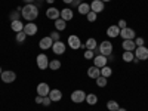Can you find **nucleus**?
Returning <instances> with one entry per match:
<instances>
[{"label":"nucleus","instance_id":"1","mask_svg":"<svg viewBox=\"0 0 148 111\" xmlns=\"http://www.w3.org/2000/svg\"><path fill=\"white\" fill-rule=\"evenodd\" d=\"M21 16L24 19L33 22L34 19H37V16H39V6H36L34 3L25 5L24 8H21Z\"/></svg>","mask_w":148,"mask_h":111},{"label":"nucleus","instance_id":"2","mask_svg":"<svg viewBox=\"0 0 148 111\" xmlns=\"http://www.w3.org/2000/svg\"><path fill=\"white\" fill-rule=\"evenodd\" d=\"M99 53L101 55H104V56H110L111 53H113V43H111L110 40H104V42H101V45H99Z\"/></svg>","mask_w":148,"mask_h":111},{"label":"nucleus","instance_id":"3","mask_svg":"<svg viewBox=\"0 0 148 111\" xmlns=\"http://www.w3.org/2000/svg\"><path fill=\"white\" fill-rule=\"evenodd\" d=\"M135 58L139 59V61H147L148 59V47L145 46H136V49L133 51Z\"/></svg>","mask_w":148,"mask_h":111},{"label":"nucleus","instance_id":"4","mask_svg":"<svg viewBox=\"0 0 148 111\" xmlns=\"http://www.w3.org/2000/svg\"><path fill=\"white\" fill-rule=\"evenodd\" d=\"M70 98H71V101H73L74 104H82V102L86 101V92L77 89V90H74V92L71 93Z\"/></svg>","mask_w":148,"mask_h":111},{"label":"nucleus","instance_id":"5","mask_svg":"<svg viewBox=\"0 0 148 111\" xmlns=\"http://www.w3.org/2000/svg\"><path fill=\"white\" fill-rule=\"evenodd\" d=\"M36 64H37V67H39V70L49 68V58H47V55L39 53V55H37V58H36Z\"/></svg>","mask_w":148,"mask_h":111},{"label":"nucleus","instance_id":"6","mask_svg":"<svg viewBox=\"0 0 148 111\" xmlns=\"http://www.w3.org/2000/svg\"><path fill=\"white\" fill-rule=\"evenodd\" d=\"M0 77H2V82L3 83H12L16 80V73L12 71V70H6L0 74Z\"/></svg>","mask_w":148,"mask_h":111},{"label":"nucleus","instance_id":"7","mask_svg":"<svg viewBox=\"0 0 148 111\" xmlns=\"http://www.w3.org/2000/svg\"><path fill=\"white\" fill-rule=\"evenodd\" d=\"M67 45L73 49V51H76V49H80V46H82V42H80V39H79V36H76V34H71L70 37H68V40H67Z\"/></svg>","mask_w":148,"mask_h":111},{"label":"nucleus","instance_id":"8","mask_svg":"<svg viewBox=\"0 0 148 111\" xmlns=\"http://www.w3.org/2000/svg\"><path fill=\"white\" fill-rule=\"evenodd\" d=\"M65 49H67V45H65L64 42H61V40L53 42V45H52V51H53L55 55H62V53H65Z\"/></svg>","mask_w":148,"mask_h":111},{"label":"nucleus","instance_id":"9","mask_svg":"<svg viewBox=\"0 0 148 111\" xmlns=\"http://www.w3.org/2000/svg\"><path fill=\"white\" fill-rule=\"evenodd\" d=\"M120 36H121L123 40H135V36H136V33L133 31V28L126 27V28L120 30Z\"/></svg>","mask_w":148,"mask_h":111},{"label":"nucleus","instance_id":"10","mask_svg":"<svg viewBox=\"0 0 148 111\" xmlns=\"http://www.w3.org/2000/svg\"><path fill=\"white\" fill-rule=\"evenodd\" d=\"M46 16L49 18V19H58V18H61V10L59 9H56L55 6H51V8H47L46 9Z\"/></svg>","mask_w":148,"mask_h":111},{"label":"nucleus","instance_id":"11","mask_svg":"<svg viewBox=\"0 0 148 111\" xmlns=\"http://www.w3.org/2000/svg\"><path fill=\"white\" fill-rule=\"evenodd\" d=\"M107 62H108V56H104V55H101V53H99V55H96V56L93 58V65L98 67V68L105 67Z\"/></svg>","mask_w":148,"mask_h":111},{"label":"nucleus","instance_id":"12","mask_svg":"<svg viewBox=\"0 0 148 111\" xmlns=\"http://www.w3.org/2000/svg\"><path fill=\"white\" fill-rule=\"evenodd\" d=\"M49 92H51V88H49V84L47 83H39L37 84V95H40V96H49Z\"/></svg>","mask_w":148,"mask_h":111},{"label":"nucleus","instance_id":"13","mask_svg":"<svg viewBox=\"0 0 148 111\" xmlns=\"http://www.w3.org/2000/svg\"><path fill=\"white\" fill-rule=\"evenodd\" d=\"M24 33H25L27 36H34L37 31H39V28H37V25L34 22H27L25 25H24V30H22Z\"/></svg>","mask_w":148,"mask_h":111},{"label":"nucleus","instance_id":"14","mask_svg":"<svg viewBox=\"0 0 148 111\" xmlns=\"http://www.w3.org/2000/svg\"><path fill=\"white\" fill-rule=\"evenodd\" d=\"M90 10L95 12V14H101L104 10V2H101V0H93L90 3Z\"/></svg>","mask_w":148,"mask_h":111},{"label":"nucleus","instance_id":"15","mask_svg":"<svg viewBox=\"0 0 148 111\" xmlns=\"http://www.w3.org/2000/svg\"><path fill=\"white\" fill-rule=\"evenodd\" d=\"M52 45H53V40L51 39V36L43 37V39L40 40V43H39L40 49H43V51H46V49H51V47H52Z\"/></svg>","mask_w":148,"mask_h":111},{"label":"nucleus","instance_id":"16","mask_svg":"<svg viewBox=\"0 0 148 111\" xmlns=\"http://www.w3.org/2000/svg\"><path fill=\"white\" fill-rule=\"evenodd\" d=\"M49 98L52 99V102H58L62 99V92H61L59 89H52L51 92H49Z\"/></svg>","mask_w":148,"mask_h":111},{"label":"nucleus","instance_id":"17","mask_svg":"<svg viewBox=\"0 0 148 111\" xmlns=\"http://www.w3.org/2000/svg\"><path fill=\"white\" fill-rule=\"evenodd\" d=\"M88 76L90 77V79H98L101 76V68H98V67H95V65H92V67H89L88 68Z\"/></svg>","mask_w":148,"mask_h":111},{"label":"nucleus","instance_id":"18","mask_svg":"<svg viewBox=\"0 0 148 111\" xmlns=\"http://www.w3.org/2000/svg\"><path fill=\"white\" fill-rule=\"evenodd\" d=\"M107 36L111 37V39H114V37H119L120 36V28L117 25H110L107 28Z\"/></svg>","mask_w":148,"mask_h":111},{"label":"nucleus","instance_id":"19","mask_svg":"<svg viewBox=\"0 0 148 111\" xmlns=\"http://www.w3.org/2000/svg\"><path fill=\"white\" fill-rule=\"evenodd\" d=\"M61 18H62L64 21H71V19L74 18L73 9H70V8H65V9H62V10H61Z\"/></svg>","mask_w":148,"mask_h":111},{"label":"nucleus","instance_id":"20","mask_svg":"<svg viewBox=\"0 0 148 111\" xmlns=\"http://www.w3.org/2000/svg\"><path fill=\"white\" fill-rule=\"evenodd\" d=\"M121 47L125 49V51L133 52L135 49H136V45H135V42H133V40H123V43H121Z\"/></svg>","mask_w":148,"mask_h":111},{"label":"nucleus","instance_id":"21","mask_svg":"<svg viewBox=\"0 0 148 111\" xmlns=\"http://www.w3.org/2000/svg\"><path fill=\"white\" fill-rule=\"evenodd\" d=\"M77 9H79V14H80V15H88L89 12H90V5L86 3V2H82Z\"/></svg>","mask_w":148,"mask_h":111},{"label":"nucleus","instance_id":"22","mask_svg":"<svg viewBox=\"0 0 148 111\" xmlns=\"http://www.w3.org/2000/svg\"><path fill=\"white\" fill-rule=\"evenodd\" d=\"M55 28H56V31H64L67 28V21H64L62 18L55 19Z\"/></svg>","mask_w":148,"mask_h":111},{"label":"nucleus","instance_id":"23","mask_svg":"<svg viewBox=\"0 0 148 111\" xmlns=\"http://www.w3.org/2000/svg\"><path fill=\"white\" fill-rule=\"evenodd\" d=\"M10 28L14 30L15 33H19V31H22L24 30V24H22V21H12L10 22Z\"/></svg>","mask_w":148,"mask_h":111},{"label":"nucleus","instance_id":"24","mask_svg":"<svg viewBox=\"0 0 148 111\" xmlns=\"http://www.w3.org/2000/svg\"><path fill=\"white\" fill-rule=\"evenodd\" d=\"M86 49H89V51H93V49H96L98 47V42L93 39V37H90V39H88L86 40Z\"/></svg>","mask_w":148,"mask_h":111},{"label":"nucleus","instance_id":"25","mask_svg":"<svg viewBox=\"0 0 148 111\" xmlns=\"http://www.w3.org/2000/svg\"><path fill=\"white\" fill-rule=\"evenodd\" d=\"M86 102H88L89 105L98 104V96L95 93H88V95H86Z\"/></svg>","mask_w":148,"mask_h":111},{"label":"nucleus","instance_id":"26","mask_svg":"<svg viewBox=\"0 0 148 111\" xmlns=\"http://www.w3.org/2000/svg\"><path fill=\"white\" fill-rule=\"evenodd\" d=\"M121 58H123L125 62H132V61L135 59V53L133 52H129V51H125V53L121 55Z\"/></svg>","mask_w":148,"mask_h":111},{"label":"nucleus","instance_id":"27","mask_svg":"<svg viewBox=\"0 0 148 111\" xmlns=\"http://www.w3.org/2000/svg\"><path fill=\"white\" fill-rule=\"evenodd\" d=\"M49 68L53 70V71L59 70V68H61V61H59V59H52V61H49Z\"/></svg>","mask_w":148,"mask_h":111},{"label":"nucleus","instance_id":"28","mask_svg":"<svg viewBox=\"0 0 148 111\" xmlns=\"http://www.w3.org/2000/svg\"><path fill=\"white\" fill-rule=\"evenodd\" d=\"M107 108H108L110 111H117V110L120 108V105L117 104V101H113V99H110V101L107 102Z\"/></svg>","mask_w":148,"mask_h":111},{"label":"nucleus","instance_id":"29","mask_svg":"<svg viewBox=\"0 0 148 111\" xmlns=\"http://www.w3.org/2000/svg\"><path fill=\"white\" fill-rule=\"evenodd\" d=\"M111 74H113V70H111L108 65H105V67L101 68V76L102 77H107L108 79V77H111Z\"/></svg>","mask_w":148,"mask_h":111},{"label":"nucleus","instance_id":"30","mask_svg":"<svg viewBox=\"0 0 148 111\" xmlns=\"http://www.w3.org/2000/svg\"><path fill=\"white\" fill-rule=\"evenodd\" d=\"M96 86H98V88H105V86H107V77L99 76L96 79Z\"/></svg>","mask_w":148,"mask_h":111},{"label":"nucleus","instance_id":"31","mask_svg":"<svg viewBox=\"0 0 148 111\" xmlns=\"http://www.w3.org/2000/svg\"><path fill=\"white\" fill-rule=\"evenodd\" d=\"M19 16H21V10H14V12H10V15H9V18H10V22L12 21H18L19 19Z\"/></svg>","mask_w":148,"mask_h":111},{"label":"nucleus","instance_id":"32","mask_svg":"<svg viewBox=\"0 0 148 111\" xmlns=\"http://www.w3.org/2000/svg\"><path fill=\"white\" fill-rule=\"evenodd\" d=\"M15 39H16V42H18V43H22L24 40L27 39V34L24 33V31H19V33H16V36H15Z\"/></svg>","mask_w":148,"mask_h":111},{"label":"nucleus","instance_id":"33","mask_svg":"<svg viewBox=\"0 0 148 111\" xmlns=\"http://www.w3.org/2000/svg\"><path fill=\"white\" fill-rule=\"evenodd\" d=\"M96 16H98V14H95V12H92V10L89 12L88 15H86V18H88L89 22H95V21H96Z\"/></svg>","mask_w":148,"mask_h":111},{"label":"nucleus","instance_id":"34","mask_svg":"<svg viewBox=\"0 0 148 111\" xmlns=\"http://www.w3.org/2000/svg\"><path fill=\"white\" fill-rule=\"evenodd\" d=\"M83 56H84V59H93V58H95V53H93V51H89V49H86Z\"/></svg>","mask_w":148,"mask_h":111},{"label":"nucleus","instance_id":"35","mask_svg":"<svg viewBox=\"0 0 148 111\" xmlns=\"http://www.w3.org/2000/svg\"><path fill=\"white\" fill-rule=\"evenodd\" d=\"M51 39H52L53 42H58V40H61V36H59L58 31H52V33H51Z\"/></svg>","mask_w":148,"mask_h":111},{"label":"nucleus","instance_id":"36","mask_svg":"<svg viewBox=\"0 0 148 111\" xmlns=\"http://www.w3.org/2000/svg\"><path fill=\"white\" fill-rule=\"evenodd\" d=\"M117 27H119L120 30H123V28H126V27H127V24H126L125 19H120V21L117 22Z\"/></svg>","mask_w":148,"mask_h":111},{"label":"nucleus","instance_id":"37","mask_svg":"<svg viewBox=\"0 0 148 111\" xmlns=\"http://www.w3.org/2000/svg\"><path fill=\"white\" fill-rule=\"evenodd\" d=\"M51 102H52V99H51V98H49V96H45V98H43V102H42V105H45V107H49V105H51Z\"/></svg>","mask_w":148,"mask_h":111},{"label":"nucleus","instance_id":"38","mask_svg":"<svg viewBox=\"0 0 148 111\" xmlns=\"http://www.w3.org/2000/svg\"><path fill=\"white\" fill-rule=\"evenodd\" d=\"M133 42H135L136 46H144V39H142V37H138V39H135Z\"/></svg>","mask_w":148,"mask_h":111},{"label":"nucleus","instance_id":"39","mask_svg":"<svg viewBox=\"0 0 148 111\" xmlns=\"http://www.w3.org/2000/svg\"><path fill=\"white\" fill-rule=\"evenodd\" d=\"M34 101H36V104H42V102H43V96H40V95H37Z\"/></svg>","mask_w":148,"mask_h":111},{"label":"nucleus","instance_id":"40","mask_svg":"<svg viewBox=\"0 0 148 111\" xmlns=\"http://www.w3.org/2000/svg\"><path fill=\"white\" fill-rule=\"evenodd\" d=\"M80 0H73V3H71V6H74V8H79L80 6Z\"/></svg>","mask_w":148,"mask_h":111},{"label":"nucleus","instance_id":"41","mask_svg":"<svg viewBox=\"0 0 148 111\" xmlns=\"http://www.w3.org/2000/svg\"><path fill=\"white\" fill-rule=\"evenodd\" d=\"M22 2H24V3H25V5H28V3H33V2H34V0H22Z\"/></svg>","mask_w":148,"mask_h":111},{"label":"nucleus","instance_id":"42","mask_svg":"<svg viewBox=\"0 0 148 111\" xmlns=\"http://www.w3.org/2000/svg\"><path fill=\"white\" fill-rule=\"evenodd\" d=\"M62 2L67 3V5H71V3H73V0H62Z\"/></svg>","mask_w":148,"mask_h":111},{"label":"nucleus","instance_id":"43","mask_svg":"<svg viewBox=\"0 0 148 111\" xmlns=\"http://www.w3.org/2000/svg\"><path fill=\"white\" fill-rule=\"evenodd\" d=\"M117 111H127V110H126V108H119Z\"/></svg>","mask_w":148,"mask_h":111},{"label":"nucleus","instance_id":"44","mask_svg":"<svg viewBox=\"0 0 148 111\" xmlns=\"http://www.w3.org/2000/svg\"><path fill=\"white\" fill-rule=\"evenodd\" d=\"M46 2H47V3H53V2H55V0H46Z\"/></svg>","mask_w":148,"mask_h":111},{"label":"nucleus","instance_id":"45","mask_svg":"<svg viewBox=\"0 0 148 111\" xmlns=\"http://www.w3.org/2000/svg\"><path fill=\"white\" fill-rule=\"evenodd\" d=\"M101 2H111V0H101Z\"/></svg>","mask_w":148,"mask_h":111},{"label":"nucleus","instance_id":"46","mask_svg":"<svg viewBox=\"0 0 148 111\" xmlns=\"http://www.w3.org/2000/svg\"><path fill=\"white\" fill-rule=\"evenodd\" d=\"M3 73V70H2V67H0V74H2Z\"/></svg>","mask_w":148,"mask_h":111},{"label":"nucleus","instance_id":"47","mask_svg":"<svg viewBox=\"0 0 148 111\" xmlns=\"http://www.w3.org/2000/svg\"><path fill=\"white\" fill-rule=\"evenodd\" d=\"M40 3H42V0H39V5H40Z\"/></svg>","mask_w":148,"mask_h":111},{"label":"nucleus","instance_id":"48","mask_svg":"<svg viewBox=\"0 0 148 111\" xmlns=\"http://www.w3.org/2000/svg\"><path fill=\"white\" fill-rule=\"evenodd\" d=\"M80 2H86V0H80Z\"/></svg>","mask_w":148,"mask_h":111},{"label":"nucleus","instance_id":"49","mask_svg":"<svg viewBox=\"0 0 148 111\" xmlns=\"http://www.w3.org/2000/svg\"><path fill=\"white\" fill-rule=\"evenodd\" d=\"M92 2H93V0H92Z\"/></svg>","mask_w":148,"mask_h":111}]
</instances>
